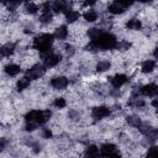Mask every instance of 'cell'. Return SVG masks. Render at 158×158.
Listing matches in <instances>:
<instances>
[{"instance_id":"cell-1","label":"cell","mask_w":158,"mask_h":158,"mask_svg":"<svg viewBox=\"0 0 158 158\" xmlns=\"http://www.w3.org/2000/svg\"><path fill=\"white\" fill-rule=\"evenodd\" d=\"M117 46V40L114 35L109 32H101L95 40H91V42L88 44V51L96 52V51H106V49H112L116 48Z\"/></svg>"},{"instance_id":"cell-2","label":"cell","mask_w":158,"mask_h":158,"mask_svg":"<svg viewBox=\"0 0 158 158\" xmlns=\"http://www.w3.org/2000/svg\"><path fill=\"white\" fill-rule=\"evenodd\" d=\"M53 38H54V35H52V33H42L33 40V48L40 51V53L42 56L47 54L51 52V46L53 43Z\"/></svg>"},{"instance_id":"cell-3","label":"cell","mask_w":158,"mask_h":158,"mask_svg":"<svg viewBox=\"0 0 158 158\" xmlns=\"http://www.w3.org/2000/svg\"><path fill=\"white\" fill-rule=\"evenodd\" d=\"M51 117V111L46 110H31L30 112L26 114L25 118L26 121H31V122H36L37 125H43L44 122H47Z\"/></svg>"},{"instance_id":"cell-4","label":"cell","mask_w":158,"mask_h":158,"mask_svg":"<svg viewBox=\"0 0 158 158\" xmlns=\"http://www.w3.org/2000/svg\"><path fill=\"white\" fill-rule=\"evenodd\" d=\"M46 72V65H42V64H35L33 67H31L27 72H26V77L30 79V80H36V79H40Z\"/></svg>"},{"instance_id":"cell-5","label":"cell","mask_w":158,"mask_h":158,"mask_svg":"<svg viewBox=\"0 0 158 158\" xmlns=\"http://www.w3.org/2000/svg\"><path fill=\"white\" fill-rule=\"evenodd\" d=\"M100 154L105 156V157H117V156H120V152H118V149L116 148L115 144L104 143L100 147Z\"/></svg>"},{"instance_id":"cell-6","label":"cell","mask_w":158,"mask_h":158,"mask_svg":"<svg viewBox=\"0 0 158 158\" xmlns=\"http://www.w3.org/2000/svg\"><path fill=\"white\" fill-rule=\"evenodd\" d=\"M60 54H58V53H47V54H44L43 56V63H44V65H46V68H53V67H56L59 62H60Z\"/></svg>"},{"instance_id":"cell-7","label":"cell","mask_w":158,"mask_h":158,"mask_svg":"<svg viewBox=\"0 0 158 158\" xmlns=\"http://www.w3.org/2000/svg\"><path fill=\"white\" fill-rule=\"evenodd\" d=\"M68 79L65 77H54L51 79V86L56 90H63L68 86Z\"/></svg>"},{"instance_id":"cell-8","label":"cell","mask_w":158,"mask_h":158,"mask_svg":"<svg viewBox=\"0 0 158 158\" xmlns=\"http://www.w3.org/2000/svg\"><path fill=\"white\" fill-rule=\"evenodd\" d=\"M110 114H111V111H110V109L106 107V106H96V107H94V109L91 110V115H93V117L96 118V120H101V118H104V117H107Z\"/></svg>"},{"instance_id":"cell-9","label":"cell","mask_w":158,"mask_h":158,"mask_svg":"<svg viewBox=\"0 0 158 158\" xmlns=\"http://www.w3.org/2000/svg\"><path fill=\"white\" fill-rule=\"evenodd\" d=\"M139 93L144 96H156L158 94V85L154 83L146 84L139 89Z\"/></svg>"},{"instance_id":"cell-10","label":"cell","mask_w":158,"mask_h":158,"mask_svg":"<svg viewBox=\"0 0 158 158\" xmlns=\"http://www.w3.org/2000/svg\"><path fill=\"white\" fill-rule=\"evenodd\" d=\"M127 81H128V78L125 74H116V75H114V77L110 78V83H111V85L114 88H121Z\"/></svg>"},{"instance_id":"cell-11","label":"cell","mask_w":158,"mask_h":158,"mask_svg":"<svg viewBox=\"0 0 158 158\" xmlns=\"http://www.w3.org/2000/svg\"><path fill=\"white\" fill-rule=\"evenodd\" d=\"M52 10L57 14H60V12H67L69 9H68V4L67 1L64 0H56L53 4H52Z\"/></svg>"},{"instance_id":"cell-12","label":"cell","mask_w":158,"mask_h":158,"mask_svg":"<svg viewBox=\"0 0 158 158\" xmlns=\"http://www.w3.org/2000/svg\"><path fill=\"white\" fill-rule=\"evenodd\" d=\"M107 10H109V12L112 14V15H120V14H122V12L125 11V6H122L120 2L116 1V2H112L111 5H109Z\"/></svg>"},{"instance_id":"cell-13","label":"cell","mask_w":158,"mask_h":158,"mask_svg":"<svg viewBox=\"0 0 158 158\" xmlns=\"http://www.w3.org/2000/svg\"><path fill=\"white\" fill-rule=\"evenodd\" d=\"M154 67H156V62L154 60H152V59H147V60H144L143 63H142V65H141V72L142 73H152L153 70H154Z\"/></svg>"},{"instance_id":"cell-14","label":"cell","mask_w":158,"mask_h":158,"mask_svg":"<svg viewBox=\"0 0 158 158\" xmlns=\"http://www.w3.org/2000/svg\"><path fill=\"white\" fill-rule=\"evenodd\" d=\"M4 70H5V73H6L9 77H15V75H17V74L21 72V68H20V65L11 63V64H7Z\"/></svg>"},{"instance_id":"cell-15","label":"cell","mask_w":158,"mask_h":158,"mask_svg":"<svg viewBox=\"0 0 158 158\" xmlns=\"http://www.w3.org/2000/svg\"><path fill=\"white\" fill-rule=\"evenodd\" d=\"M14 51H15V44L14 43H10V42L6 43V44H4L1 47V49H0L2 57H10L14 53Z\"/></svg>"},{"instance_id":"cell-16","label":"cell","mask_w":158,"mask_h":158,"mask_svg":"<svg viewBox=\"0 0 158 158\" xmlns=\"http://www.w3.org/2000/svg\"><path fill=\"white\" fill-rule=\"evenodd\" d=\"M80 17V14L78 12V11H75V10H72V9H69L67 12H65V20L69 22V23H72V22H75Z\"/></svg>"},{"instance_id":"cell-17","label":"cell","mask_w":158,"mask_h":158,"mask_svg":"<svg viewBox=\"0 0 158 158\" xmlns=\"http://www.w3.org/2000/svg\"><path fill=\"white\" fill-rule=\"evenodd\" d=\"M67 36H68V28L65 26H59L54 32V37L57 40H64Z\"/></svg>"},{"instance_id":"cell-18","label":"cell","mask_w":158,"mask_h":158,"mask_svg":"<svg viewBox=\"0 0 158 158\" xmlns=\"http://www.w3.org/2000/svg\"><path fill=\"white\" fill-rule=\"evenodd\" d=\"M30 79L25 75L23 78H21V79H19V81H17V84H16V88H17V90L19 91H22V90H25V89H27L28 86H30Z\"/></svg>"},{"instance_id":"cell-19","label":"cell","mask_w":158,"mask_h":158,"mask_svg":"<svg viewBox=\"0 0 158 158\" xmlns=\"http://www.w3.org/2000/svg\"><path fill=\"white\" fill-rule=\"evenodd\" d=\"M126 27L128 30H139L142 27V23H141V21L138 19H131V20L127 21Z\"/></svg>"},{"instance_id":"cell-20","label":"cell","mask_w":158,"mask_h":158,"mask_svg":"<svg viewBox=\"0 0 158 158\" xmlns=\"http://www.w3.org/2000/svg\"><path fill=\"white\" fill-rule=\"evenodd\" d=\"M99 154H100V149L95 144H90L85 149V156H88V157H96Z\"/></svg>"},{"instance_id":"cell-21","label":"cell","mask_w":158,"mask_h":158,"mask_svg":"<svg viewBox=\"0 0 158 158\" xmlns=\"http://www.w3.org/2000/svg\"><path fill=\"white\" fill-rule=\"evenodd\" d=\"M83 16H84L85 21H88V22H94V21L98 20V12H95V11H93V10L85 11Z\"/></svg>"},{"instance_id":"cell-22","label":"cell","mask_w":158,"mask_h":158,"mask_svg":"<svg viewBox=\"0 0 158 158\" xmlns=\"http://www.w3.org/2000/svg\"><path fill=\"white\" fill-rule=\"evenodd\" d=\"M110 67H111V63L109 60H100L96 64V70L98 72H106L110 69Z\"/></svg>"},{"instance_id":"cell-23","label":"cell","mask_w":158,"mask_h":158,"mask_svg":"<svg viewBox=\"0 0 158 158\" xmlns=\"http://www.w3.org/2000/svg\"><path fill=\"white\" fill-rule=\"evenodd\" d=\"M127 122H128V125H131L133 127H137V128L142 125V121H141V118L138 116H128L127 117Z\"/></svg>"},{"instance_id":"cell-24","label":"cell","mask_w":158,"mask_h":158,"mask_svg":"<svg viewBox=\"0 0 158 158\" xmlns=\"http://www.w3.org/2000/svg\"><path fill=\"white\" fill-rule=\"evenodd\" d=\"M25 10H26V12H27V14L33 15V14H36V12L40 10V7H38V5H36L35 2H27V4H26Z\"/></svg>"},{"instance_id":"cell-25","label":"cell","mask_w":158,"mask_h":158,"mask_svg":"<svg viewBox=\"0 0 158 158\" xmlns=\"http://www.w3.org/2000/svg\"><path fill=\"white\" fill-rule=\"evenodd\" d=\"M149 139H152V141H154V139H157L158 138V128H153V127H149L148 128V131L144 133Z\"/></svg>"},{"instance_id":"cell-26","label":"cell","mask_w":158,"mask_h":158,"mask_svg":"<svg viewBox=\"0 0 158 158\" xmlns=\"http://www.w3.org/2000/svg\"><path fill=\"white\" fill-rule=\"evenodd\" d=\"M65 105H67V101L64 98H56L53 101V106L57 109H63V107H65Z\"/></svg>"},{"instance_id":"cell-27","label":"cell","mask_w":158,"mask_h":158,"mask_svg":"<svg viewBox=\"0 0 158 158\" xmlns=\"http://www.w3.org/2000/svg\"><path fill=\"white\" fill-rule=\"evenodd\" d=\"M52 21V14L51 12H42V15L40 16V22L41 23H49Z\"/></svg>"},{"instance_id":"cell-28","label":"cell","mask_w":158,"mask_h":158,"mask_svg":"<svg viewBox=\"0 0 158 158\" xmlns=\"http://www.w3.org/2000/svg\"><path fill=\"white\" fill-rule=\"evenodd\" d=\"M130 106H132V107H143L144 101L142 99H138V98H132L131 101H130Z\"/></svg>"},{"instance_id":"cell-29","label":"cell","mask_w":158,"mask_h":158,"mask_svg":"<svg viewBox=\"0 0 158 158\" xmlns=\"http://www.w3.org/2000/svg\"><path fill=\"white\" fill-rule=\"evenodd\" d=\"M101 32H102L101 30H99V28L94 27V28H90V30L88 31V35H89V37H90L91 40H95V38H96Z\"/></svg>"},{"instance_id":"cell-30","label":"cell","mask_w":158,"mask_h":158,"mask_svg":"<svg viewBox=\"0 0 158 158\" xmlns=\"http://www.w3.org/2000/svg\"><path fill=\"white\" fill-rule=\"evenodd\" d=\"M40 125H37L36 122H31V121H26V125H25V130L26 131H33L38 127Z\"/></svg>"},{"instance_id":"cell-31","label":"cell","mask_w":158,"mask_h":158,"mask_svg":"<svg viewBox=\"0 0 158 158\" xmlns=\"http://www.w3.org/2000/svg\"><path fill=\"white\" fill-rule=\"evenodd\" d=\"M147 156L148 157H158V146H153L148 149L147 152Z\"/></svg>"},{"instance_id":"cell-32","label":"cell","mask_w":158,"mask_h":158,"mask_svg":"<svg viewBox=\"0 0 158 158\" xmlns=\"http://www.w3.org/2000/svg\"><path fill=\"white\" fill-rule=\"evenodd\" d=\"M130 46H131V44H130L127 41H122V42L117 43L116 48H121V49H128V47H130Z\"/></svg>"},{"instance_id":"cell-33","label":"cell","mask_w":158,"mask_h":158,"mask_svg":"<svg viewBox=\"0 0 158 158\" xmlns=\"http://www.w3.org/2000/svg\"><path fill=\"white\" fill-rule=\"evenodd\" d=\"M52 136V131L49 128H43L42 130V137L43 138H51Z\"/></svg>"},{"instance_id":"cell-34","label":"cell","mask_w":158,"mask_h":158,"mask_svg":"<svg viewBox=\"0 0 158 158\" xmlns=\"http://www.w3.org/2000/svg\"><path fill=\"white\" fill-rule=\"evenodd\" d=\"M117 2H120L122 6L127 7V6H131L135 2V0H117Z\"/></svg>"},{"instance_id":"cell-35","label":"cell","mask_w":158,"mask_h":158,"mask_svg":"<svg viewBox=\"0 0 158 158\" xmlns=\"http://www.w3.org/2000/svg\"><path fill=\"white\" fill-rule=\"evenodd\" d=\"M23 1H30V0H9L7 2H9V5L15 6V5H17V4H20V2H23Z\"/></svg>"},{"instance_id":"cell-36","label":"cell","mask_w":158,"mask_h":158,"mask_svg":"<svg viewBox=\"0 0 158 158\" xmlns=\"http://www.w3.org/2000/svg\"><path fill=\"white\" fill-rule=\"evenodd\" d=\"M96 1H98V0H84V4L88 5V6H91V5H94Z\"/></svg>"},{"instance_id":"cell-37","label":"cell","mask_w":158,"mask_h":158,"mask_svg":"<svg viewBox=\"0 0 158 158\" xmlns=\"http://www.w3.org/2000/svg\"><path fill=\"white\" fill-rule=\"evenodd\" d=\"M152 105H153V106H156V107H157V110H158V98H157V99H154V100L152 101Z\"/></svg>"},{"instance_id":"cell-38","label":"cell","mask_w":158,"mask_h":158,"mask_svg":"<svg viewBox=\"0 0 158 158\" xmlns=\"http://www.w3.org/2000/svg\"><path fill=\"white\" fill-rule=\"evenodd\" d=\"M153 56H154L156 58H158V47L154 49V52H153Z\"/></svg>"},{"instance_id":"cell-39","label":"cell","mask_w":158,"mask_h":158,"mask_svg":"<svg viewBox=\"0 0 158 158\" xmlns=\"http://www.w3.org/2000/svg\"><path fill=\"white\" fill-rule=\"evenodd\" d=\"M138 1H141V2H151L152 0H138Z\"/></svg>"},{"instance_id":"cell-40","label":"cell","mask_w":158,"mask_h":158,"mask_svg":"<svg viewBox=\"0 0 158 158\" xmlns=\"http://www.w3.org/2000/svg\"><path fill=\"white\" fill-rule=\"evenodd\" d=\"M1 1H2V2H7L9 0H1Z\"/></svg>"}]
</instances>
